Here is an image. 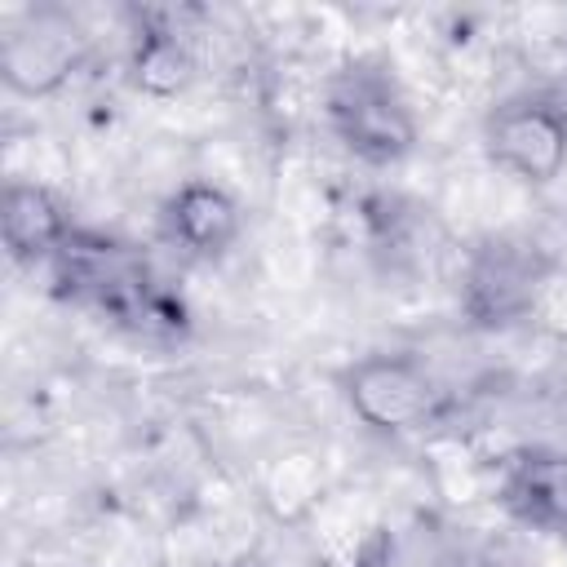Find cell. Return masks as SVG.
<instances>
[{"label": "cell", "mask_w": 567, "mask_h": 567, "mask_svg": "<svg viewBox=\"0 0 567 567\" xmlns=\"http://www.w3.org/2000/svg\"><path fill=\"white\" fill-rule=\"evenodd\" d=\"M532 284H536V257H527L518 244H505V239H496L474 261V275H470V292L483 315H514L527 301Z\"/></svg>", "instance_id": "8"}, {"label": "cell", "mask_w": 567, "mask_h": 567, "mask_svg": "<svg viewBox=\"0 0 567 567\" xmlns=\"http://www.w3.org/2000/svg\"><path fill=\"white\" fill-rule=\"evenodd\" d=\"M487 155L518 182H554L567 164V111L540 93L509 97L487 115Z\"/></svg>", "instance_id": "3"}, {"label": "cell", "mask_w": 567, "mask_h": 567, "mask_svg": "<svg viewBox=\"0 0 567 567\" xmlns=\"http://www.w3.org/2000/svg\"><path fill=\"white\" fill-rule=\"evenodd\" d=\"M49 266H53V279L75 301L97 306L115 323H133L142 332L182 323V306L155 284L151 266L137 252H128L124 244H115V239L84 235V230L71 226L66 239L53 248Z\"/></svg>", "instance_id": "1"}, {"label": "cell", "mask_w": 567, "mask_h": 567, "mask_svg": "<svg viewBox=\"0 0 567 567\" xmlns=\"http://www.w3.org/2000/svg\"><path fill=\"white\" fill-rule=\"evenodd\" d=\"M496 501L532 532L567 536V452L514 447L496 474Z\"/></svg>", "instance_id": "5"}, {"label": "cell", "mask_w": 567, "mask_h": 567, "mask_svg": "<svg viewBox=\"0 0 567 567\" xmlns=\"http://www.w3.org/2000/svg\"><path fill=\"white\" fill-rule=\"evenodd\" d=\"M323 111L337 142L368 164H394L416 142V115L385 62L372 58L346 62L328 80Z\"/></svg>", "instance_id": "2"}, {"label": "cell", "mask_w": 567, "mask_h": 567, "mask_svg": "<svg viewBox=\"0 0 567 567\" xmlns=\"http://www.w3.org/2000/svg\"><path fill=\"white\" fill-rule=\"evenodd\" d=\"M66 217L58 213V204L40 190V186H22L13 182L4 190V239L13 248V257L22 261H49L53 248L66 239Z\"/></svg>", "instance_id": "7"}, {"label": "cell", "mask_w": 567, "mask_h": 567, "mask_svg": "<svg viewBox=\"0 0 567 567\" xmlns=\"http://www.w3.org/2000/svg\"><path fill=\"white\" fill-rule=\"evenodd\" d=\"M168 235L195 252V257H217L226 252V244L239 235V208L235 199L213 186V182H186L173 199H168Z\"/></svg>", "instance_id": "6"}, {"label": "cell", "mask_w": 567, "mask_h": 567, "mask_svg": "<svg viewBox=\"0 0 567 567\" xmlns=\"http://www.w3.org/2000/svg\"><path fill=\"white\" fill-rule=\"evenodd\" d=\"M346 399L350 408L390 434H408L416 425L430 421L434 412V381L425 377V368L408 354H368L346 372Z\"/></svg>", "instance_id": "4"}]
</instances>
